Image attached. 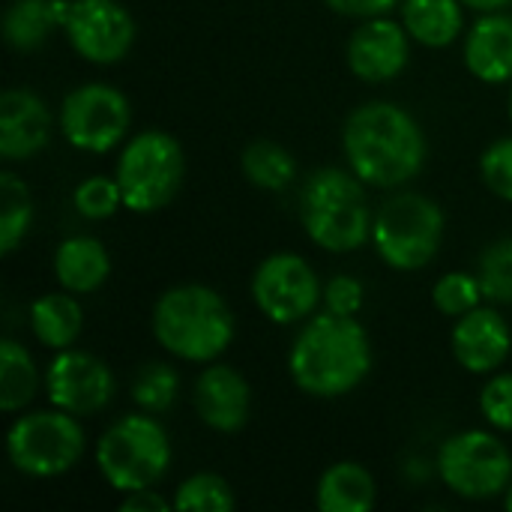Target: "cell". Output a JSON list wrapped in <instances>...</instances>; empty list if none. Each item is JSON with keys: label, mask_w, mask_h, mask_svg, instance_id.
Masks as SVG:
<instances>
[{"label": "cell", "mask_w": 512, "mask_h": 512, "mask_svg": "<svg viewBox=\"0 0 512 512\" xmlns=\"http://www.w3.org/2000/svg\"><path fill=\"white\" fill-rule=\"evenodd\" d=\"M408 30L399 21H390L387 15L363 18V24L348 39V69L369 84L393 81L405 72L411 45Z\"/></svg>", "instance_id": "14"}, {"label": "cell", "mask_w": 512, "mask_h": 512, "mask_svg": "<svg viewBox=\"0 0 512 512\" xmlns=\"http://www.w3.org/2000/svg\"><path fill=\"white\" fill-rule=\"evenodd\" d=\"M378 489L372 474L357 462H336L330 465L321 480L315 501L324 512H369L375 507Z\"/></svg>", "instance_id": "22"}, {"label": "cell", "mask_w": 512, "mask_h": 512, "mask_svg": "<svg viewBox=\"0 0 512 512\" xmlns=\"http://www.w3.org/2000/svg\"><path fill=\"white\" fill-rule=\"evenodd\" d=\"M72 204L84 219L99 222V219L114 216L117 207H123V195H120L117 180H111V177H87V180H81L75 186Z\"/></svg>", "instance_id": "31"}, {"label": "cell", "mask_w": 512, "mask_h": 512, "mask_svg": "<svg viewBox=\"0 0 512 512\" xmlns=\"http://www.w3.org/2000/svg\"><path fill=\"white\" fill-rule=\"evenodd\" d=\"M462 0H402V24L426 48H447L462 33Z\"/></svg>", "instance_id": "23"}, {"label": "cell", "mask_w": 512, "mask_h": 512, "mask_svg": "<svg viewBox=\"0 0 512 512\" xmlns=\"http://www.w3.org/2000/svg\"><path fill=\"white\" fill-rule=\"evenodd\" d=\"M480 411L483 417L501 429V432H512V375H495L483 393H480Z\"/></svg>", "instance_id": "33"}, {"label": "cell", "mask_w": 512, "mask_h": 512, "mask_svg": "<svg viewBox=\"0 0 512 512\" xmlns=\"http://www.w3.org/2000/svg\"><path fill=\"white\" fill-rule=\"evenodd\" d=\"M63 30L75 54L96 66L123 60L135 42V21L117 0H72Z\"/></svg>", "instance_id": "12"}, {"label": "cell", "mask_w": 512, "mask_h": 512, "mask_svg": "<svg viewBox=\"0 0 512 512\" xmlns=\"http://www.w3.org/2000/svg\"><path fill=\"white\" fill-rule=\"evenodd\" d=\"M51 141L48 105L24 87H12L0 96V156L6 162H24L45 150Z\"/></svg>", "instance_id": "16"}, {"label": "cell", "mask_w": 512, "mask_h": 512, "mask_svg": "<svg viewBox=\"0 0 512 512\" xmlns=\"http://www.w3.org/2000/svg\"><path fill=\"white\" fill-rule=\"evenodd\" d=\"M477 279L486 300L512 306V237L486 246V252L480 255Z\"/></svg>", "instance_id": "29"}, {"label": "cell", "mask_w": 512, "mask_h": 512, "mask_svg": "<svg viewBox=\"0 0 512 512\" xmlns=\"http://www.w3.org/2000/svg\"><path fill=\"white\" fill-rule=\"evenodd\" d=\"M174 510L180 512H228L234 510V492L219 474H195L180 483L174 495Z\"/></svg>", "instance_id": "28"}, {"label": "cell", "mask_w": 512, "mask_h": 512, "mask_svg": "<svg viewBox=\"0 0 512 512\" xmlns=\"http://www.w3.org/2000/svg\"><path fill=\"white\" fill-rule=\"evenodd\" d=\"M333 12L339 15H351V18H378L387 15L393 6H399L402 0H324Z\"/></svg>", "instance_id": "35"}, {"label": "cell", "mask_w": 512, "mask_h": 512, "mask_svg": "<svg viewBox=\"0 0 512 512\" xmlns=\"http://www.w3.org/2000/svg\"><path fill=\"white\" fill-rule=\"evenodd\" d=\"M33 225V201L27 186L12 174H0V252L12 255Z\"/></svg>", "instance_id": "26"}, {"label": "cell", "mask_w": 512, "mask_h": 512, "mask_svg": "<svg viewBox=\"0 0 512 512\" xmlns=\"http://www.w3.org/2000/svg\"><path fill=\"white\" fill-rule=\"evenodd\" d=\"M195 411L201 423L213 432H240L249 423V408H252V390L246 378L222 363L207 366L198 381H195Z\"/></svg>", "instance_id": "17"}, {"label": "cell", "mask_w": 512, "mask_h": 512, "mask_svg": "<svg viewBox=\"0 0 512 512\" xmlns=\"http://www.w3.org/2000/svg\"><path fill=\"white\" fill-rule=\"evenodd\" d=\"M453 357L471 375H492L510 357L512 333L507 321L486 306L471 309L468 315L456 318L453 327Z\"/></svg>", "instance_id": "15"}, {"label": "cell", "mask_w": 512, "mask_h": 512, "mask_svg": "<svg viewBox=\"0 0 512 512\" xmlns=\"http://www.w3.org/2000/svg\"><path fill=\"white\" fill-rule=\"evenodd\" d=\"M438 477L450 492L468 501H489L510 489L512 456L492 432L468 429L444 441Z\"/></svg>", "instance_id": "9"}, {"label": "cell", "mask_w": 512, "mask_h": 512, "mask_svg": "<svg viewBox=\"0 0 512 512\" xmlns=\"http://www.w3.org/2000/svg\"><path fill=\"white\" fill-rule=\"evenodd\" d=\"M240 168L246 174V180L264 192H282L294 177H297V162L294 156L276 144V141H252L243 156H240Z\"/></svg>", "instance_id": "25"}, {"label": "cell", "mask_w": 512, "mask_h": 512, "mask_svg": "<svg viewBox=\"0 0 512 512\" xmlns=\"http://www.w3.org/2000/svg\"><path fill=\"white\" fill-rule=\"evenodd\" d=\"M72 0H12L3 12V39L15 51H36L66 24Z\"/></svg>", "instance_id": "20"}, {"label": "cell", "mask_w": 512, "mask_h": 512, "mask_svg": "<svg viewBox=\"0 0 512 512\" xmlns=\"http://www.w3.org/2000/svg\"><path fill=\"white\" fill-rule=\"evenodd\" d=\"M510 120H512V93H510Z\"/></svg>", "instance_id": "39"}, {"label": "cell", "mask_w": 512, "mask_h": 512, "mask_svg": "<svg viewBox=\"0 0 512 512\" xmlns=\"http://www.w3.org/2000/svg\"><path fill=\"white\" fill-rule=\"evenodd\" d=\"M480 174L498 198L512 201V138H501L486 147L480 159Z\"/></svg>", "instance_id": "32"}, {"label": "cell", "mask_w": 512, "mask_h": 512, "mask_svg": "<svg viewBox=\"0 0 512 512\" xmlns=\"http://www.w3.org/2000/svg\"><path fill=\"white\" fill-rule=\"evenodd\" d=\"M168 507H174V504H168V498L165 495H159L156 489H138V492H126V498L120 501V510L126 512H159V510H168Z\"/></svg>", "instance_id": "36"}, {"label": "cell", "mask_w": 512, "mask_h": 512, "mask_svg": "<svg viewBox=\"0 0 512 512\" xmlns=\"http://www.w3.org/2000/svg\"><path fill=\"white\" fill-rule=\"evenodd\" d=\"M348 168L375 189H399L426 165V135L411 111L396 102L354 108L342 129Z\"/></svg>", "instance_id": "1"}, {"label": "cell", "mask_w": 512, "mask_h": 512, "mask_svg": "<svg viewBox=\"0 0 512 512\" xmlns=\"http://www.w3.org/2000/svg\"><path fill=\"white\" fill-rule=\"evenodd\" d=\"M252 300L264 318L285 327L306 321L324 300V288L306 258L294 252H273L252 276Z\"/></svg>", "instance_id": "11"}, {"label": "cell", "mask_w": 512, "mask_h": 512, "mask_svg": "<svg viewBox=\"0 0 512 512\" xmlns=\"http://www.w3.org/2000/svg\"><path fill=\"white\" fill-rule=\"evenodd\" d=\"M111 273V258L96 237L78 234L57 246L54 276L72 294H93L105 285Z\"/></svg>", "instance_id": "19"}, {"label": "cell", "mask_w": 512, "mask_h": 512, "mask_svg": "<svg viewBox=\"0 0 512 512\" xmlns=\"http://www.w3.org/2000/svg\"><path fill=\"white\" fill-rule=\"evenodd\" d=\"M114 372L108 363L87 351L63 348L45 372V390L54 408L87 417L102 411L114 399Z\"/></svg>", "instance_id": "13"}, {"label": "cell", "mask_w": 512, "mask_h": 512, "mask_svg": "<svg viewBox=\"0 0 512 512\" xmlns=\"http://www.w3.org/2000/svg\"><path fill=\"white\" fill-rule=\"evenodd\" d=\"M465 6H471V9H480V12H498V9H504L510 0H462Z\"/></svg>", "instance_id": "37"}, {"label": "cell", "mask_w": 512, "mask_h": 512, "mask_svg": "<svg viewBox=\"0 0 512 512\" xmlns=\"http://www.w3.org/2000/svg\"><path fill=\"white\" fill-rule=\"evenodd\" d=\"M366 183L348 168L315 171L300 192V222L306 237L336 255L360 249L372 237Z\"/></svg>", "instance_id": "4"}, {"label": "cell", "mask_w": 512, "mask_h": 512, "mask_svg": "<svg viewBox=\"0 0 512 512\" xmlns=\"http://www.w3.org/2000/svg\"><path fill=\"white\" fill-rule=\"evenodd\" d=\"M444 240L441 207L420 192H396L372 216V243L393 270L426 267Z\"/></svg>", "instance_id": "7"}, {"label": "cell", "mask_w": 512, "mask_h": 512, "mask_svg": "<svg viewBox=\"0 0 512 512\" xmlns=\"http://www.w3.org/2000/svg\"><path fill=\"white\" fill-rule=\"evenodd\" d=\"M96 465L117 492L153 489L171 465V441L156 414L120 417L96 444Z\"/></svg>", "instance_id": "5"}, {"label": "cell", "mask_w": 512, "mask_h": 512, "mask_svg": "<svg viewBox=\"0 0 512 512\" xmlns=\"http://www.w3.org/2000/svg\"><path fill=\"white\" fill-rule=\"evenodd\" d=\"M180 396V378L168 363H147L132 381V402L144 414H165Z\"/></svg>", "instance_id": "27"}, {"label": "cell", "mask_w": 512, "mask_h": 512, "mask_svg": "<svg viewBox=\"0 0 512 512\" xmlns=\"http://www.w3.org/2000/svg\"><path fill=\"white\" fill-rule=\"evenodd\" d=\"M504 507L512 510V483H510V489H507V495H504Z\"/></svg>", "instance_id": "38"}, {"label": "cell", "mask_w": 512, "mask_h": 512, "mask_svg": "<svg viewBox=\"0 0 512 512\" xmlns=\"http://www.w3.org/2000/svg\"><path fill=\"white\" fill-rule=\"evenodd\" d=\"M153 336L177 360L213 363L234 342V312L207 285H177L153 306Z\"/></svg>", "instance_id": "3"}, {"label": "cell", "mask_w": 512, "mask_h": 512, "mask_svg": "<svg viewBox=\"0 0 512 512\" xmlns=\"http://www.w3.org/2000/svg\"><path fill=\"white\" fill-rule=\"evenodd\" d=\"M363 282L354 276H333L324 285V309L333 315H345L354 318L363 309Z\"/></svg>", "instance_id": "34"}, {"label": "cell", "mask_w": 512, "mask_h": 512, "mask_svg": "<svg viewBox=\"0 0 512 512\" xmlns=\"http://www.w3.org/2000/svg\"><path fill=\"white\" fill-rule=\"evenodd\" d=\"M432 300H435L438 312H444L450 318H462L480 306L483 288H480V279L471 273H447L435 282Z\"/></svg>", "instance_id": "30"}, {"label": "cell", "mask_w": 512, "mask_h": 512, "mask_svg": "<svg viewBox=\"0 0 512 512\" xmlns=\"http://www.w3.org/2000/svg\"><path fill=\"white\" fill-rule=\"evenodd\" d=\"M183 174L186 156L180 141L162 129H144L120 150L114 180L126 210L156 213L174 201L183 186Z\"/></svg>", "instance_id": "6"}, {"label": "cell", "mask_w": 512, "mask_h": 512, "mask_svg": "<svg viewBox=\"0 0 512 512\" xmlns=\"http://www.w3.org/2000/svg\"><path fill=\"white\" fill-rule=\"evenodd\" d=\"M372 369V345L366 330L345 315H315L297 333L288 372L291 381L315 399H339L360 387Z\"/></svg>", "instance_id": "2"}, {"label": "cell", "mask_w": 512, "mask_h": 512, "mask_svg": "<svg viewBox=\"0 0 512 512\" xmlns=\"http://www.w3.org/2000/svg\"><path fill=\"white\" fill-rule=\"evenodd\" d=\"M84 429L75 414L60 408L54 411H33L18 417L6 432V453L15 471L51 480L78 465L84 456Z\"/></svg>", "instance_id": "8"}, {"label": "cell", "mask_w": 512, "mask_h": 512, "mask_svg": "<svg viewBox=\"0 0 512 512\" xmlns=\"http://www.w3.org/2000/svg\"><path fill=\"white\" fill-rule=\"evenodd\" d=\"M465 66L486 84L512 81V18L483 12L465 36Z\"/></svg>", "instance_id": "18"}, {"label": "cell", "mask_w": 512, "mask_h": 512, "mask_svg": "<svg viewBox=\"0 0 512 512\" xmlns=\"http://www.w3.org/2000/svg\"><path fill=\"white\" fill-rule=\"evenodd\" d=\"M132 123L129 99L111 84H81L66 93L60 105V132L63 138L84 153H108L114 150Z\"/></svg>", "instance_id": "10"}, {"label": "cell", "mask_w": 512, "mask_h": 512, "mask_svg": "<svg viewBox=\"0 0 512 512\" xmlns=\"http://www.w3.org/2000/svg\"><path fill=\"white\" fill-rule=\"evenodd\" d=\"M81 327H84V312H81L78 300L72 297V291H66V288L54 291V294H42L30 306V330H33L36 342L51 351L72 348Z\"/></svg>", "instance_id": "21"}, {"label": "cell", "mask_w": 512, "mask_h": 512, "mask_svg": "<svg viewBox=\"0 0 512 512\" xmlns=\"http://www.w3.org/2000/svg\"><path fill=\"white\" fill-rule=\"evenodd\" d=\"M39 390V372L33 357L15 339L0 342V408L15 414L33 402Z\"/></svg>", "instance_id": "24"}]
</instances>
